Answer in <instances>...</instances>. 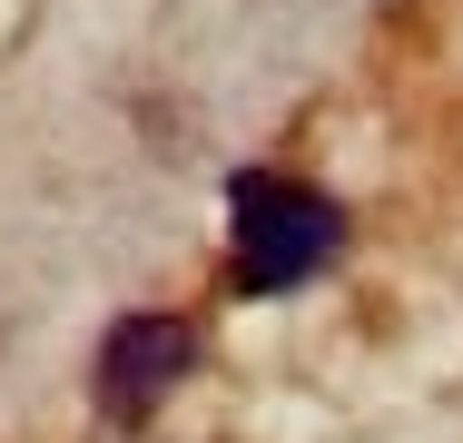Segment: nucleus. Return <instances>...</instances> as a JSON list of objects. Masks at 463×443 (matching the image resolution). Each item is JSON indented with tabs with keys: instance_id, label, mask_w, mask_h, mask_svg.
Here are the masks:
<instances>
[{
	"instance_id": "f257e3e1",
	"label": "nucleus",
	"mask_w": 463,
	"mask_h": 443,
	"mask_svg": "<svg viewBox=\"0 0 463 443\" xmlns=\"http://www.w3.org/2000/svg\"><path fill=\"white\" fill-rule=\"evenodd\" d=\"M345 257V207L296 168L227 177V286L237 296H296Z\"/></svg>"
},
{
	"instance_id": "f03ea898",
	"label": "nucleus",
	"mask_w": 463,
	"mask_h": 443,
	"mask_svg": "<svg viewBox=\"0 0 463 443\" xmlns=\"http://www.w3.org/2000/svg\"><path fill=\"white\" fill-rule=\"evenodd\" d=\"M197 374V325L168 316V306H138L99 335V364H90V404L109 424H148L168 394Z\"/></svg>"
}]
</instances>
